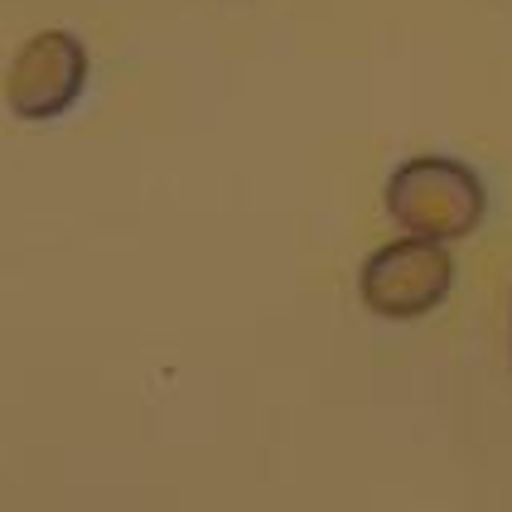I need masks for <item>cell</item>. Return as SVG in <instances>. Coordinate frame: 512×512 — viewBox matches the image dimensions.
Instances as JSON below:
<instances>
[{
	"mask_svg": "<svg viewBox=\"0 0 512 512\" xmlns=\"http://www.w3.org/2000/svg\"><path fill=\"white\" fill-rule=\"evenodd\" d=\"M508 343H512V334H508Z\"/></svg>",
	"mask_w": 512,
	"mask_h": 512,
	"instance_id": "cell-4",
	"label": "cell"
},
{
	"mask_svg": "<svg viewBox=\"0 0 512 512\" xmlns=\"http://www.w3.org/2000/svg\"><path fill=\"white\" fill-rule=\"evenodd\" d=\"M87 87V44L68 29H39L5 68V107L20 121H54L73 112Z\"/></svg>",
	"mask_w": 512,
	"mask_h": 512,
	"instance_id": "cell-3",
	"label": "cell"
},
{
	"mask_svg": "<svg viewBox=\"0 0 512 512\" xmlns=\"http://www.w3.org/2000/svg\"><path fill=\"white\" fill-rule=\"evenodd\" d=\"M455 285V261L445 242L426 237H397L363 261L358 271V295L377 319H421L435 305H445Z\"/></svg>",
	"mask_w": 512,
	"mask_h": 512,
	"instance_id": "cell-2",
	"label": "cell"
},
{
	"mask_svg": "<svg viewBox=\"0 0 512 512\" xmlns=\"http://www.w3.org/2000/svg\"><path fill=\"white\" fill-rule=\"evenodd\" d=\"M484 179L450 155H416L387 179V213L406 237L459 242L484 223Z\"/></svg>",
	"mask_w": 512,
	"mask_h": 512,
	"instance_id": "cell-1",
	"label": "cell"
}]
</instances>
